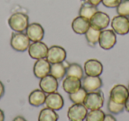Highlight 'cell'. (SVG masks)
<instances>
[{
	"label": "cell",
	"mask_w": 129,
	"mask_h": 121,
	"mask_svg": "<svg viewBox=\"0 0 129 121\" xmlns=\"http://www.w3.org/2000/svg\"><path fill=\"white\" fill-rule=\"evenodd\" d=\"M8 25L14 32H25L29 25V17L24 13H13L8 19Z\"/></svg>",
	"instance_id": "cell-1"
},
{
	"label": "cell",
	"mask_w": 129,
	"mask_h": 121,
	"mask_svg": "<svg viewBox=\"0 0 129 121\" xmlns=\"http://www.w3.org/2000/svg\"><path fill=\"white\" fill-rule=\"evenodd\" d=\"M31 41L26 33L24 32H13L12 34L11 40H10V44L11 47L14 50L18 52H24L27 50Z\"/></svg>",
	"instance_id": "cell-2"
},
{
	"label": "cell",
	"mask_w": 129,
	"mask_h": 121,
	"mask_svg": "<svg viewBox=\"0 0 129 121\" xmlns=\"http://www.w3.org/2000/svg\"><path fill=\"white\" fill-rule=\"evenodd\" d=\"M104 96L101 91H94V92H88L85 98L83 104L85 105L88 110H97L101 109L104 106Z\"/></svg>",
	"instance_id": "cell-3"
},
{
	"label": "cell",
	"mask_w": 129,
	"mask_h": 121,
	"mask_svg": "<svg viewBox=\"0 0 129 121\" xmlns=\"http://www.w3.org/2000/svg\"><path fill=\"white\" fill-rule=\"evenodd\" d=\"M117 43V34L112 29H104L101 31L98 44L103 50H111Z\"/></svg>",
	"instance_id": "cell-4"
},
{
	"label": "cell",
	"mask_w": 129,
	"mask_h": 121,
	"mask_svg": "<svg viewBox=\"0 0 129 121\" xmlns=\"http://www.w3.org/2000/svg\"><path fill=\"white\" fill-rule=\"evenodd\" d=\"M49 47L44 43L43 42H32L29 45L27 51L28 55L31 58L33 59H41V58H46L47 53H48Z\"/></svg>",
	"instance_id": "cell-5"
},
{
	"label": "cell",
	"mask_w": 129,
	"mask_h": 121,
	"mask_svg": "<svg viewBox=\"0 0 129 121\" xmlns=\"http://www.w3.org/2000/svg\"><path fill=\"white\" fill-rule=\"evenodd\" d=\"M88 114V109L83 103H74L67 110L69 121H84Z\"/></svg>",
	"instance_id": "cell-6"
},
{
	"label": "cell",
	"mask_w": 129,
	"mask_h": 121,
	"mask_svg": "<svg viewBox=\"0 0 129 121\" xmlns=\"http://www.w3.org/2000/svg\"><path fill=\"white\" fill-rule=\"evenodd\" d=\"M67 50L59 45H52L49 48L46 59L50 64L64 62L67 59Z\"/></svg>",
	"instance_id": "cell-7"
},
{
	"label": "cell",
	"mask_w": 129,
	"mask_h": 121,
	"mask_svg": "<svg viewBox=\"0 0 129 121\" xmlns=\"http://www.w3.org/2000/svg\"><path fill=\"white\" fill-rule=\"evenodd\" d=\"M111 29L119 36H125L129 33V20L127 17L117 16L113 17V19L111 20Z\"/></svg>",
	"instance_id": "cell-8"
},
{
	"label": "cell",
	"mask_w": 129,
	"mask_h": 121,
	"mask_svg": "<svg viewBox=\"0 0 129 121\" xmlns=\"http://www.w3.org/2000/svg\"><path fill=\"white\" fill-rule=\"evenodd\" d=\"M129 96L128 89L125 85L122 84H117L110 91V97L111 101L115 102L117 103L124 104Z\"/></svg>",
	"instance_id": "cell-9"
},
{
	"label": "cell",
	"mask_w": 129,
	"mask_h": 121,
	"mask_svg": "<svg viewBox=\"0 0 129 121\" xmlns=\"http://www.w3.org/2000/svg\"><path fill=\"white\" fill-rule=\"evenodd\" d=\"M25 33L31 42H39L43 39L45 31L40 23L33 22V23H29Z\"/></svg>",
	"instance_id": "cell-10"
},
{
	"label": "cell",
	"mask_w": 129,
	"mask_h": 121,
	"mask_svg": "<svg viewBox=\"0 0 129 121\" xmlns=\"http://www.w3.org/2000/svg\"><path fill=\"white\" fill-rule=\"evenodd\" d=\"M90 26L99 29V30H104L106 29L107 27L111 23V19L110 16L104 12L97 11L95 14L93 15L89 20Z\"/></svg>",
	"instance_id": "cell-11"
},
{
	"label": "cell",
	"mask_w": 129,
	"mask_h": 121,
	"mask_svg": "<svg viewBox=\"0 0 129 121\" xmlns=\"http://www.w3.org/2000/svg\"><path fill=\"white\" fill-rule=\"evenodd\" d=\"M83 70L88 76H100L104 71V66L99 60L91 58L84 63Z\"/></svg>",
	"instance_id": "cell-12"
},
{
	"label": "cell",
	"mask_w": 129,
	"mask_h": 121,
	"mask_svg": "<svg viewBox=\"0 0 129 121\" xmlns=\"http://www.w3.org/2000/svg\"><path fill=\"white\" fill-rule=\"evenodd\" d=\"M81 87L87 92L97 91L103 87V80L100 76H84L81 79Z\"/></svg>",
	"instance_id": "cell-13"
},
{
	"label": "cell",
	"mask_w": 129,
	"mask_h": 121,
	"mask_svg": "<svg viewBox=\"0 0 129 121\" xmlns=\"http://www.w3.org/2000/svg\"><path fill=\"white\" fill-rule=\"evenodd\" d=\"M39 87L43 90L45 94H50V93L57 92L58 88V80L54 78L52 75L48 74L43 78L40 79Z\"/></svg>",
	"instance_id": "cell-14"
},
{
	"label": "cell",
	"mask_w": 129,
	"mask_h": 121,
	"mask_svg": "<svg viewBox=\"0 0 129 121\" xmlns=\"http://www.w3.org/2000/svg\"><path fill=\"white\" fill-rule=\"evenodd\" d=\"M50 66H51V64L46 58L37 59L34 64V67H33L34 75L36 78L42 79L46 75L50 74Z\"/></svg>",
	"instance_id": "cell-15"
},
{
	"label": "cell",
	"mask_w": 129,
	"mask_h": 121,
	"mask_svg": "<svg viewBox=\"0 0 129 121\" xmlns=\"http://www.w3.org/2000/svg\"><path fill=\"white\" fill-rule=\"evenodd\" d=\"M64 98L59 93L53 92L48 94L45 99V105L48 108L54 110H60L64 107Z\"/></svg>",
	"instance_id": "cell-16"
},
{
	"label": "cell",
	"mask_w": 129,
	"mask_h": 121,
	"mask_svg": "<svg viewBox=\"0 0 129 121\" xmlns=\"http://www.w3.org/2000/svg\"><path fill=\"white\" fill-rule=\"evenodd\" d=\"M62 87L67 94H72L76 92L81 87V80L73 76H67L63 80Z\"/></svg>",
	"instance_id": "cell-17"
},
{
	"label": "cell",
	"mask_w": 129,
	"mask_h": 121,
	"mask_svg": "<svg viewBox=\"0 0 129 121\" xmlns=\"http://www.w3.org/2000/svg\"><path fill=\"white\" fill-rule=\"evenodd\" d=\"M72 29L75 34L77 35H85L88 29L90 27V22L88 20L82 18V17L79 16L73 20L72 21Z\"/></svg>",
	"instance_id": "cell-18"
},
{
	"label": "cell",
	"mask_w": 129,
	"mask_h": 121,
	"mask_svg": "<svg viewBox=\"0 0 129 121\" xmlns=\"http://www.w3.org/2000/svg\"><path fill=\"white\" fill-rule=\"evenodd\" d=\"M47 94H45L41 89H35L29 94L28 103L34 107H39L45 103Z\"/></svg>",
	"instance_id": "cell-19"
},
{
	"label": "cell",
	"mask_w": 129,
	"mask_h": 121,
	"mask_svg": "<svg viewBox=\"0 0 129 121\" xmlns=\"http://www.w3.org/2000/svg\"><path fill=\"white\" fill-rule=\"evenodd\" d=\"M50 74L57 80H63L64 76H67V66L64 64V62L51 64Z\"/></svg>",
	"instance_id": "cell-20"
},
{
	"label": "cell",
	"mask_w": 129,
	"mask_h": 121,
	"mask_svg": "<svg viewBox=\"0 0 129 121\" xmlns=\"http://www.w3.org/2000/svg\"><path fill=\"white\" fill-rule=\"evenodd\" d=\"M98 10H97L96 6H92L89 3H84V4L81 5V6L79 9V16L90 20V19L93 17V15Z\"/></svg>",
	"instance_id": "cell-21"
},
{
	"label": "cell",
	"mask_w": 129,
	"mask_h": 121,
	"mask_svg": "<svg viewBox=\"0 0 129 121\" xmlns=\"http://www.w3.org/2000/svg\"><path fill=\"white\" fill-rule=\"evenodd\" d=\"M101 31L99 29L95 28V27L90 26L89 28L88 29V31L85 34V38H86V41L88 42V43L90 46H95V44L98 43L99 37H100Z\"/></svg>",
	"instance_id": "cell-22"
},
{
	"label": "cell",
	"mask_w": 129,
	"mask_h": 121,
	"mask_svg": "<svg viewBox=\"0 0 129 121\" xmlns=\"http://www.w3.org/2000/svg\"><path fill=\"white\" fill-rule=\"evenodd\" d=\"M58 117L59 116L56 110L46 107L41 110L38 116V121H57Z\"/></svg>",
	"instance_id": "cell-23"
},
{
	"label": "cell",
	"mask_w": 129,
	"mask_h": 121,
	"mask_svg": "<svg viewBox=\"0 0 129 121\" xmlns=\"http://www.w3.org/2000/svg\"><path fill=\"white\" fill-rule=\"evenodd\" d=\"M67 76L76 77L81 80L84 77V70L81 65L77 63H72L67 66Z\"/></svg>",
	"instance_id": "cell-24"
},
{
	"label": "cell",
	"mask_w": 129,
	"mask_h": 121,
	"mask_svg": "<svg viewBox=\"0 0 129 121\" xmlns=\"http://www.w3.org/2000/svg\"><path fill=\"white\" fill-rule=\"evenodd\" d=\"M87 94H88V92L81 87L76 92L69 94V99L74 103H83L87 96Z\"/></svg>",
	"instance_id": "cell-25"
},
{
	"label": "cell",
	"mask_w": 129,
	"mask_h": 121,
	"mask_svg": "<svg viewBox=\"0 0 129 121\" xmlns=\"http://www.w3.org/2000/svg\"><path fill=\"white\" fill-rule=\"evenodd\" d=\"M105 117V113L101 109L92 110L88 111L86 116V121H103Z\"/></svg>",
	"instance_id": "cell-26"
},
{
	"label": "cell",
	"mask_w": 129,
	"mask_h": 121,
	"mask_svg": "<svg viewBox=\"0 0 129 121\" xmlns=\"http://www.w3.org/2000/svg\"><path fill=\"white\" fill-rule=\"evenodd\" d=\"M107 109L111 114L118 115L125 110V105L121 104V103H117L115 102L111 101V99H109L107 103Z\"/></svg>",
	"instance_id": "cell-27"
},
{
	"label": "cell",
	"mask_w": 129,
	"mask_h": 121,
	"mask_svg": "<svg viewBox=\"0 0 129 121\" xmlns=\"http://www.w3.org/2000/svg\"><path fill=\"white\" fill-rule=\"evenodd\" d=\"M116 11L118 15L124 17H129V0H122L120 4L117 6Z\"/></svg>",
	"instance_id": "cell-28"
},
{
	"label": "cell",
	"mask_w": 129,
	"mask_h": 121,
	"mask_svg": "<svg viewBox=\"0 0 129 121\" xmlns=\"http://www.w3.org/2000/svg\"><path fill=\"white\" fill-rule=\"evenodd\" d=\"M122 0H102V4L107 8H117Z\"/></svg>",
	"instance_id": "cell-29"
},
{
	"label": "cell",
	"mask_w": 129,
	"mask_h": 121,
	"mask_svg": "<svg viewBox=\"0 0 129 121\" xmlns=\"http://www.w3.org/2000/svg\"><path fill=\"white\" fill-rule=\"evenodd\" d=\"M87 3H89L90 5L97 7L99 5L102 4V0H87Z\"/></svg>",
	"instance_id": "cell-30"
},
{
	"label": "cell",
	"mask_w": 129,
	"mask_h": 121,
	"mask_svg": "<svg viewBox=\"0 0 129 121\" xmlns=\"http://www.w3.org/2000/svg\"><path fill=\"white\" fill-rule=\"evenodd\" d=\"M103 121H117V119L115 118L114 116L111 115V114H107V115H105V117H104Z\"/></svg>",
	"instance_id": "cell-31"
},
{
	"label": "cell",
	"mask_w": 129,
	"mask_h": 121,
	"mask_svg": "<svg viewBox=\"0 0 129 121\" xmlns=\"http://www.w3.org/2000/svg\"><path fill=\"white\" fill-rule=\"evenodd\" d=\"M5 95V86L3 84V82L0 80V99L4 96Z\"/></svg>",
	"instance_id": "cell-32"
},
{
	"label": "cell",
	"mask_w": 129,
	"mask_h": 121,
	"mask_svg": "<svg viewBox=\"0 0 129 121\" xmlns=\"http://www.w3.org/2000/svg\"><path fill=\"white\" fill-rule=\"evenodd\" d=\"M13 121H27V119L24 117H22V116H17V117H15L13 118Z\"/></svg>",
	"instance_id": "cell-33"
},
{
	"label": "cell",
	"mask_w": 129,
	"mask_h": 121,
	"mask_svg": "<svg viewBox=\"0 0 129 121\" xmlns=\"http://www.w3.org/2000/svg\"><path fill=\"white\" fill-rule=\"evenodd\" d=\"M124 105H125V110H126L127 112H129V96L126 99V101H125V103H124Z\"/></svg>",
	"instance_id": "cell-34"
},
{
	"label": "cell",
	"mask_w": 129,
	"mask_h": 121,
	"mask_svg": "<svg viewBox=\"0 0 129 121\" xmlns=\"http://www.w3.org/2000/svg\"><path fill=\"white\" fill-rule=\"evenodd\" d=\"M0 121H5V113L1 109H0Z\"/></svg>",
	"instance_id": "cell-35"
},
{
	"label": "cell",
	"mask_w": 129,
	"mask_h": 121,
	"mask_svg": "<svg viewBox=\"0 0 129 121\" xmlns=\"http://www.w3.org/2000/svg\"><path fill=\"white\" fill-rule=\"evenodd\" d=\"M127 89H128V93H129V84H128V87H127Z\"/></svg>",
	"instance_id": "cell-36"
},
{
	"label": "cell",
	"mask_w": 129,
	"mask_h": 121,
	"mask_svg": "<svg viewBox=\"0 0 129 121\" xmlns=\"http://www.w3.org/2000/svg\"><path fill=\"white\" fill-rule=\"evenodd\" d=\"M128 20H129V17H128Z\"/></svg>",
	"instance_id": "cell-37"
}]
</instances>
